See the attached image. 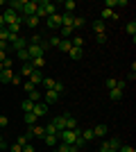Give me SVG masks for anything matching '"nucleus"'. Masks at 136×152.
Listing matches in <instances>:
<instances>
[{"label": "nucleus", "mask_w": 136, "mask_h": 152, "mask_svg": "<svg viewBox=\"0 0 136 152\" xmlns=\"http://www.w3.org/2000/svg\"><path fill=\"white\" fill-rule=\"evenodd\" d=\"M77 136H79V129H61V132H59L61 143H68V145H73Z\"/></svg>", "instance_id": "obj_1"}, {"label": "nucleus", "mask_w": 136, "mask_h": 152, "mask_svg": "<svg viewBox=\"0 0 136 152\" xmlns=\"http://www.w3.org/2000/svg\"><path fill=\"white\" fill-rule=\"evenodd\" d=\"M36 7H39V2H34V0H25L23 2V16H34L36 14Z\"/></svg>", "instance_id": "obj_2"}, {"label": "nucleus", "mask_w": 136, "mask_h": 152, "mask_svg": "<svg viewBox=\"0 0 136 152\" xmlns=\"http://www.w3.org/2000/svg\"><path fill=\"white\" fill-rule=\"evenodd\" d=\"M27 55H30V61H32V59H39V57H43V48L27 43Z\"/></svg>", "instance_id": "obj_3"}, {"label": "nucleus", "mask_w": 136, "mask_h": 152, "mask_svg": "<svg viewBox=\"0 0 136 152\" xmlns=\"http://www.w3.org/2000/svg\"><path fill=\"white\" fill-rule=\"evenodd\" d=\"M45 25L48 27H52V30H55V27H61V14H52V16H48V18H45Z\"/></svg>", "instance_id": "obj_4"}, {"label": "nucleus", "mask_w": 136, "mask_h": 152, "mask_svg": "<svg viewBox=\"0 0 136 152\" xmlns=\"http://www.w3.org/2000/svg\"><path fill=\"white\" fill-rule=\"evenodd\" d=\"M0 16H2V20H5V25H12L14 20H16V16H18V14L14 12V9H9V7H7L5 12H0Z\"/></svg>", "instance_id": "obj_5"}, {"label": "nucleus", "mask_w": 136, "mask_h": 152, "mask_svg": "<svg viewBox=\"0 0 136 152\" xmlns=\"http://www.w3.org/2000/svg\"><path fill=\"white\" fill-rule=\"evenodd\" d=\"M41 7H43L45 16H52V14H57V5L55 2H50V0H43V2H39Z\"/></svg>", "instance_id": "obj_6"}, {"label": "nucleus", "mask_w": 136, "mask_h": 152, "mask_svg": "<svg viewBox=\"0 0 136 152\" xmlns=\"http://www.w3.org/2000/svg\"><path fill=\"white\" fill-rule=\"evenodd\" d=\"M9 45H12L14 50H23V48H27V39H25V37H20V34H18V37L14 39V41H12Z\"/></svg>", "instance_id": "obj_7"}, {"label": "nucleus", "mask_w": 136, "mask_h": 152, "mask_svg": "<svg viewBox=\"0 0 136 152\" xmlns=\"http://www.w3.org/2000/svg\"><path fill=\"white\" fill-rule=\"evenodd\" d=\"M32 114L36 116V118H39V116H45L48 114V104H45V102H36L32 107Z\"/></svg>", "instance_id": "obj_8"}, {"label": "nucleus", "mask_w": 136, "mask_h": 152, "mask_svg": "<svg viewBox=\"0 0 136 152\" xmlns=\"http://www.w3.org/2000/svg\"><path fill=\"white\" fill-rule=\"evenodd\" d=\"M12 77H14L12 68H2V73H0V82H2V84H12Z\"/></svg>", "instance_id": "obj_9"}, {"label": "nucleus", "mask_w": 136, "mask_h": 152, "mask_svg": "<svg viewBox=\"0 0 136 152\" xmlns=\"http://www.w3.org/2000/svg\"><path fill=\"white\" fill-rule=\"evenodd\" d=\"M27 132L32 134V136H36V139H43V136H45V127H41V125H32L30 129H27Z\"/></svg>", "instance_id": "obj_10"}, {"label": "nucleus", "mask_w": 136, "mask_h": 152, "mask_svg": "<svg viewBox=\"0 0 136 152\" xmlns=\"http://www.w3.org/2000/svg\"><path fill=\"white\" fill-rule=\"evenodd\" d=\"M52 125L57 127V132H61V129H66V114L64 116H57V118H52Z\"/></svg>", "instance_id": "obj_11"}, {"label": "nucleus", "mask_w": 136, "mask_h": 152, "mask_svg": "<svg viewBox=\"0 0 136 152\" xmlns=\"http://www.w3.org/2000/svg\"><path fill=\"white\" fill-rule=\"evenodd\" d=\"M43 98H45V104H55V102L59 100V93L57 91H45Z\"/></svg>", "instance_id": "obj_12"}, {"label": "nucleus", "mask_w": 136, "mask_h": 152, "mask_svg": "<svg viewBox=\"0 0 136 152\" xmlns=\"http://www.w3.org/2000/svg\"><path fill=\"white\" fill-rule=\"evenodd\" d=\"M27 82H32V84H34V86H39V84H41V82H43V75H41V70H34L32 75L27 77Z\"/></svg>", "instance_id": "obj_13"}, {"label": "nucleus", "mask_w": 136, "mask_h": 152, "mask_svg": "<svg viewBox=\"0 0 136 152\" xmlns=\"http://www.w3.org/2000/svg\"><path fill=\"white\" fill-rule=\"evenodd\" d=\"M107 132H109V127H107V125H95V127H93V134H95L97 139H104Z\"/></svg>", "instance_id": "obj_14"}, {"label": "nucleus", "mask_w": 136, "mask_h": 152, "mask_svg": "<svg viewBox=\"0 0 136 152\" xmlns=\"http://www.w3.org/2000/svg\"><path fill=\"white\" fill-rule=\"evenodd\" d=\"M43 141H45V145H48V148H55L59 143V136H55V134H45Z\"/></svg>", "instance_id": "obj_15"}, {"label": "nucleus", "mask_w": 136, "mask_h": 152, "mask_svg": "<svg viewBox=\"0 0 136 152\" xmlns=\"http://www.w3.org/2000/svg\"><path fill=\"white\" fill-rule=\"evenodd\" d=\"M23 2H25V0H12V2H9V9H14L16 14H23Z\"/></svg>", "instance_id": "obj_16"}, {"label": "nucleus", "mask_w": 136, "mask_h": 152, "mask_svg": "<svg viewBox=\"0 0 136 152\" xmlns=\"http://www.w3.org/2000/svg\"><path fill=\"white\" fill-rule=\"evenodd\" d=\"M84 25H86V18H84V16H75V18H73V30H82Z\"/></svg>", "instance_id": "obj_17"}, {"label": "nucleus", "mask_w": 136, "mask_h": 152, "mask_svg": "<svg viewBox=\"0 0 136 152\" xmlns=\"http://www.w3.org/2000/svg\"><path fill=\"white\" fill-rule=\"evenodd\" d=\"M32 73H34V68H32V64L27 61V64H23V68H20V73H18V75H20V77H30Z\"/></svg>", "instance_id": "obj_18"}, {"label": "nucleus", "mask_w": 136, "mask_h": 152, "mask_svg": "<svg viewBox=\"0 0 136 152\" xmlns=\"http://www.w3.org/2000/svg\"><path fill=\"white\" fill-rule=\"evenodd\" d=\"M73 14H61V27H73Z\"/></svg>", "instance_id": "obj_19"}, {"label": "nucleus", "mask_w": 136, "mask_h": 152, "mask_svg": "<svg viewBox=\"0 0 136 152\" xmlns=\"http://www.w3.org/2000/svg\"><path fill=\"white\" fill-rule=\"evenodd\" d=\"M23 121H25L27 127H32V125H36V116H34L32 111H27V114H23Z\"/></svg>", "instance_id": "obj_20"}, {"label": "nucleus", "mask_w": 136, "mask_h": 152, "mask_svg": "<svg viewBox=\"0 0 136 152\" xmlns=\"http://www.w3.org/2000/svg\"><path fill=\"white\" fill-rule=\"evenodd\" d=\"M30 139H32V134H30V132H27V134H20L18 139H16V145H20V148L27 145V143H30Z\"/></svg>", "instance_id": "obj_21"}, {"label": "nucleus", "mask_w": 136, "mask_h": 152, "mask_svg": "<svg viewBox=\"0 0 136 152\" xmlns=\"http://www.w3.org/2000/svg\"><path fill=\"white\" fill-rule=\"evenodd\" d=\"M107 145H109V148H111V150H118V148L123 145V141L118 139V136H111V139H109V141H107Z\"/></svg>", "instance_id": "obj_22"}, {"label": "nucleus", "mask_w": 136, "mask_h": 152, "mask_svg": "<svg viewBox=\"0 0 136 152\" xmlns=\"http://www.w3.org/2000/svg\"><path fill=\"white\" fill-rule=\"evenodd\" d=\"M79 136H82L86 143H89V141H93V139H95V134H93V127H89V129H84V132H79Z\"/></svg>", "instance_id": "obj_23"}, {"label": "nucleus", "mask_w": 136, "mask_h": 152, "mask_svg": "<svg viewBox=\"0 0 136 152\" xmlns=\"http://www.w3.org/2000/svg\"><path fill=\"white\" fill-rule=\"evenodd\" d=\"M104 30H107L104 20H95V23H93V32H95V34H104Z\"/></svg>", "instance_id": "obj_24"}, {"label": "nucleus", "mask_w": 136, "mask_h": 152, "mask_svg": "<svg viewBox=\"0 0 136 152\" xmlns=\"http://www.w3.org/2000/svg\"><path fill=\"white\" fill-rule=\"evenodd\" d=\"M66 129H77V121L71 114H66Z\"/></svg>", "instance_id": "obj_25"}, {"label": "nucleus", "mask_w": 136, "mask_h": 152, "mask_svg": "<svg viewBox=\"0 0 136 152\" xmlns=\"http://www.w3.org/2000/svg\"><path fill=\"white\" fill-rule=\"evenodd\" d=\"M125 32H127V34H129L132 39L136 37V23H134V20H129V23H127V25H125Z\"/></svg>", "instance_id": "obj_26"}, {"label": "nucleus", "mask_w": 136, "mask_h": 152, "mask_svg": "<svg viewBox=\"0 0 136 152\" xmlns=\"http://www.w3.org/2000/svg\"><path fill=\"white\" fill-rule=\"evenodd\" d=\"M57 48H59V50H64V52H68V50H71V48H73V43H71V41H68V39H61Z\"/></svg>", "instance_id": "obj_27"}, {"label": "nucleus", "mask_w": 136, "mask_h": 152, "mask_svg": "<svg viewBox=\"0 0 136 152\" xmlns=\"http://www.w3.org/2000/svg\"><path fill=\"white\" fill-rule=\"evenodd\" d=\"M61 7H64V9H66V14H73V12H75V7H77V5H75L73 0H66V2H61Z\"/></svg>", "instance_id": "obj_28"}, {"label": "nucleus", "mask_w": 136, "mask_h": 152, "mask_svg": "<svg viewBox=\"0 0 136 152\" xmlns=\"http://www.w3.org/2000/svg\"><path fill=\"white\" fill-rule=\"evenodd\" d=\"M16 55H18V59L23 64H27L30 61V55H27V48H23V50H16Z\"/></svg>", "instance_id": "obj_29"}, {"label": "nucleus", "mask_w": 136, "mask_h": 152, "mask_svg": "<svg viewBox=\"0 0 136 152\" xmlns=\"http://www.w3.org/2000/svg\"><path fill=\"white\" fill-rule=\"evenodd\" d=\"M9 39H12V32L7 30V27H2V30H0V41H5V43H9Z\"/></svg>", "instance_id": "obj_30"}, {"label": "nucleus", "mask_w": 136, "mask_h": 152, "mask_svg": "<svg viewBox=\"0 0 136 152\" xmlns=\"http://www.w3.org/2000/svg\"><path fill=\"white\" fill-rule=\"evenodd\" d=\"M109 98H111V100H123V91H120V89H111Z\"/></svg>", "instance_id": "obj_31"}, {"label": "nucleus", "mask_w": 136, "mask_h": 152, "mask_svg": "<svg viewBox=\"0 0 136 152\" xmlns=\"http://www.w3.org/2000/svg\"><path fill=\"white\" fill-rule=\"evenodd\" d=\"M68 55H71L73 59H82V55H84V52H82V48H71V50H68Z\"/></svg>", "instance_id": "obj_32"}, {"label": "nucleus", "mask_w": 136, "mask_h": 152, "mask_svg": "<svg viewBox=\"0 0 136 152\" xmlns=\"http://www.w3.org/2000/svg\"><path fill=\"white\" fill-rule=\"evenodd\" d=\"M41 98H43V95H41V91L36 89V91H32V93H30V98H27V100H32L34 104H36V102H41Z\"/></svg>", "instance_id": "obj_33"}, {"label": "nucleus", "mask_w": 136, "mask_h": 152, "mask_svg": "<svg viewBox=\"0 0 136 152\" xmlns=\"http://www.w3.org/2000/svg\"><path fill=\"white\" fill-rule=\"evenodd\" d=\"M20 107H23V114H27V111H32V107H34V102L32 100H23V104H20Z\"/></svg>", "instance_id": "obj_34"}, {"label": "nucleus", "mask_w": 136, "mask_h": 152, "mask_svg": "<svg viewBox=\"0 0 136 152\" xmlns=\"http://www.w3.org/2000/svg\"><path fill=\"white\" fill-rule=\"evenodd\" d=\"M39 23H41V20L36 18V16H27V18H25V25H30V27H36Z\"/></svg>", "instance_id": "obj_35"}, {"label": "nucleus", "mask_w": 136, "mask_h": 152, "mask_svg": "<svg viewBox=\"0 0 136 152\" xmlns=\"http://www.w3.org/2000/svg\"><path fill=\"white\" fill-rule=\"evenodd\" d=\"M104 18H116L113 9H102V18H100V20H104Z\"/></svg>", "instance_id": "obj_36"}, {"label": "nucleus", "mask_w": 136, "mask_h": 152, "mask_svg": "<svg viewBox=\"0 0 136 152\" xmlns=\"http://www.w3.org/2000/svg\"><path fill=\"white\" fill-rule=\"evenodd\" d=\"M45 134H55V136H59V132H57V127L52 125V123H48V125H45Z\"/></svg>", "instance_id": "obj_37"}, {"label": "nucleus", "mask_w": 136, "mask_h": 152, "mask_svg": "<svg viewBox=\"0 0 136 152\" xmlns=\"http://www.w3.org/2000/svg\"><path fill=\"white\" fill-rule=\"evenodd\" d=\"M73 145L77 148V150H82V148H86V141L82 139V136H77V139H75V143H73Z\"/></svg>", "instance_id": "obj_38"}, {"label": "nucleus", "mask_w": 136, "mask_h": 152, "mask_svg": "<svg viewBox=\"0 0 136 152\" xmlns=\"http://www.w3.org/2000/svg\"><path fill=\"white\" fill-rule=\"evenodd\" d=\"M71 43H73V48H82V45H84V39H82V37H75Z\"/></svg>", "instance_id": "obj_39"}, {"label": "nucleus", "mask_w": 136, "mask_h": 152, "mask_svg": "<svg viewBox=\"0 0 136 152\" xmlns=\"http://www.w3.org/2000/svg\"><path fill=\"white\" fill-rule=\"evenodd\" d=\"M73 34V27H61V39H68Z\"/></svg>", "instance_id": "obj_40"}, {"label": "nucleus", "mask_w": 136, "mask_h": 152, "mask_svg": "<svg viewBox=\"0 0 136 152\" xmlns=\"http://www.w3.org/2000/svg\"><path fill=\"white\" fill-rule=\"evenodd\" d=\"M50 91H57V93L61 95V93H64V84H61V82H55V86H52Z\"/></svg>", "instance_id": "obj_41"}, {"label": "nucleus", "mask_w": 136, "mask_h": 152, "mask_svg": "<svg viewBox=\"0 0 136 152\" xmlns=\"http://www.w3.org/2000/svg\"><path fill=\"white\" fill-rule=\"evenodd\" d=\"M0 150H2V152H7V150H9V143H7V141L2 139V134H0Z\"/></svg>", "instance_id": "obj_42"}, {"label": "nucleus", "mask_w": 136, "mask_h": 152, "mask_svg": "<svg viewBox=\"0 0 136 152\" xmlns=\"http://www.w3.org/2000/svg\"><path fill=\"white\" fill-rule=\"evenodd\" d=\"M23 89H25L27 93H32V91H36V86H34L32 82H25V84H23Z\"/></svg>", "instance_id": "obj_43"}, {"label": "nucleus", "mask_w": 136, "mask_h": 152, "mask_svg": "<svg viewBox=\"0 0 136 152\" xmlns=\"http://www.w3.org/2000/svg\"><path fill=\"white\" fill-rule=\"evenodd\" d=\"M30 43H32V45H41V43H43V39H41L39 34H34V37H32V41H30Z\"/></svg>", "instance_id": "obj_44"}, {"label": "nucleus", "mask_w": 136, "mask_h": 152, "mask_svg": "<svg viewBox=\"0 0 136 152\" xmlns=\"http://www.w3.org/2000/svg\"><path fill=\"white\" fill-rule=\"evenodd\" d=\"M116 89L125 91V89H127V82H125V80H116Z\"/></svg>", "instance_id": "obj_45"}, {"label": "nucleus", "mask_w": 136, "mask_h": 152, "mask_svg": "<svg viewBox=\"0 0 136 152\" xmlns=\"http://www.w3.org/2000/svg\"><path fill=\"white\" fill-rule=\"evenodd\" d=\"M104 86H107V89H116V80H113V77H111V80H107V82H104Z\"/></svg>", "instance_id": "obj_46"}, {"label": "nucleus", "mask_w": 136, "mask_h": 152, "mask_svg": "<svg viewBox=\"0 0 136 152\" xmlns=\"http://www.w3.org/2000/svg\"><path fill=\"white\" fill-rule=\"evenodd\" d=\"M95 41L97 43H107V32L104 34H95Z\"/></svg>", "instance_id": "obj_47"}, {"label": "nucleus", "mask_w": 136, "mask_h": 152, "mask_svg": "<svg viewBox=\"0 0 136 152\" xmlns=\"http://www.w3.org/2000/svg\"><path fill=\"white\" fill-rule=\"evenodd\" d=\"M118 152H136V150L132 145H120V148H118Z\"/></svg>", "instance_id": "obj_48"}, {"label": "nucleus", "mask_w": 136, "mask_h": 152, "mask_svg": "<svg viewBox=\"0 0 136 152\" xmlns=\"http://www.w3.org/2000/svg\"><path fill=\"white\" fill-rule=\"evenodd\" d=\"M9 125V118H7V116H0V127H7Z\"/></svg>", "instance_id": "obj_49"}, {"label": "nucleus", "mask_w": 136, "mask_h": 152, "mask_svg": "<svg viewBox=\"0 0 136 152\" xmlns=\"http://www.w3.org/2000/svg\"><path fill=\"white\" fill-rule=\"evenodd\" d=\"M59 41H61V39H59V37H52L50 41H48V43H50V45H55V48H57V45H59Z\"/></svg>", "instance_id": "obj_50"}, {"label": "nucleus", "mask_w": 136, "mask_h": 152, "mask_svg": "<svg viewBox=\"0 0 136 152\" xmlns=\"http://www.w3.org/2000/svg\"><path fill=\"white\" fill-rule=\"evenodd\" d=\"M20 82H23V77H20V75H16V73H14V77H12V84H20Z\"/></svg>", "instance_id": "obj_51"}, {"label": "nucleus", "mask_w": 136, "mask_h": 152, "mask_svg": "<svg viewBox=\"0 0 136 152\" xmlns=\"http://www.w3.org/2000/svg\"><path fill=\"white\" fill-rule=\"evenodd\" d=\"M9 152H23V148H20V145H16V143H14V145H9Z\"/></svg>", "instance_id": "obj_52"}, {"label": "nucleus", "mask_w": 136, "mask_h": 152, "mask_svg": "<svg viewBox=\"0 0 136 152\" xmlns=\"http://www.w3.org/2000/svg\"><path fill=\"white\" fill-rule=\"evenodd\" d=\"M111 7H116V0H107L104 2V9H111Z\"/></svg>", "instance_id": "obj_53"}, {"label": "nucleus", "mask_w": 136, "mask_h": 152, "mask_svg": "<svg viewBox=\"0 0 136 152\" xmlns=\"http://www.w3.org/2000/svg\"><path fill=\"white\" fill-rule=\"evenodd\" d=\"M23 152H36V150H34V145H30V143H27V145H23Z\"/></svg>", "instance_id": "obj_54"}, {"label": "nucleus", "mask_w": 136, "mask_h": 152, "mask_svg": "<svg viewBox=\"0 0 136 152\" xmlns=\"http://www.w3.org/2000/svg\"><path fill=\"white\" fill-rule=\"evenodd\" d=\"M5 59H7V52H2V50H0V64L5 61Z\"/></svg>", "instance_id": "obj_55"}, {"label": "nucleus", "mask_w": 136, "mask_h": 152, "mask_svg": "<svg viewBox=\"0 0 136 152\" xmlns=\"http://www.w3.org/2000/svg\"><path fill=\"white\" fill-rule=\"evenodd\" d=\"M68 152H77V148H75V145H68Z\"/></svg>", "instance_id": "obj_56"}, {"label": "nucleus", "mask_w": 136, "mask_h": 152, "mask_svg": "<svg viewBox=\"0 0 136 152\" xmlns=\"http://www.w3.org/2000/svg\"><path fill=\"white\" fill-rule=\"evenodd\" d=\"M2 27H7V25H5V20H2V16H0V30H2Z\"/></svg>", "instance_id": "obj_57"}, {"label": "nucleus", "mask_w": 136, "mask_h": 152, "mask_svg": "<svg viewBox=\"0 0 136 152\" xmlns=\"http://www.w3.org/2000/svg\"><path fill=\"white\" fill-rule=\"evenodd\" d=\"M107 152H118V150H111V148H109V150H107Z\"/></svg>", "instance_id": "obj_58"}, {"label": "nucleus", "mask_w": 136, "mask_h": 152, "mask_svg": "<svg viewBox=\"0 0 136 152\" xmlns=\"http://www.w3.org/2000/svg\"><path fill=\"white\" fill-rule=\"evenodd\" d=\"M0 73H2V64H0Z\"/></svg>", "instance_id": "obj_59"}]
</instances>
